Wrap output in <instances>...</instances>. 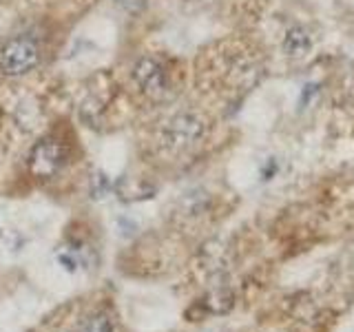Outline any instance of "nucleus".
<instances>
[{"mask_svg": "<svg viewBox=\"0 0 354 332\" xmlns=\"http://www.w3.org/2000/svg\"><path fill=\"white\" fill-rule=\"evenodd\" d=\"M206 120L199 113H195V111H180V113L171 116L164 122L160 138L166 149L177 153L197 144L206 136Z\"/></svg>", "mask_w": 354, "mask_h": 332, "instance_id": "f257e3e1", "label": "nucleus"}, {"mask_svg": "<svg viewBox=\"0 0 354 332\" xmlns=\"http://www.w3.org/2000/svg\"><path fill=\"white\" fill-rule=\"evenodd\" d=\"M40 62V47L38 42L29 36H16L11 38L3 51H0V69L5 75H25L31 69H36Z\"/></svg>", "mask_w": 354, "mask_h": 332, "instance_id": "f03ea898", "label": "nucleus"}, {"mask_svg": "<svg viewBox=\"0 0 354 332\" xmlns=\"http://www.w3.org/2000/svg\"><path fill=\"white\" fill-rule=\"evenodd\" d=\"M131 73L144 95H149L151 100L169 98L171 93L169 71H166V64L160 58H155V55H142V58L133 64Z\"/></svg>", "mask_w": 354, "mask_h": 332, "instance_id": "7ed1b4c3", "label": "nucleus"}, {"mask_svg": "<svg viewBox=\"0 0 354 332\" xmlns=\"http://www.w3.org/2000/svg\"><path fill=\"white\" fill-rule=\"evenodd\" d=\"M64 160H66V151L62 144L53 138H44L31 149L29 171L36 177H51L53 173H58L62 169Z\"/></svg>", "mask_w": 354, "mask_h": 332, "instance_id": "20e7f679", "label": "nucleus"}, {"mask_svg": "<svg viewBox=\"0 0 354 332\" xmlns=\"http://www.w3.org/2000/svg\"><path fill=\"white\" fill-rule=\"evenodd\" d=\"M281 47L286 55H290V58H304L313 49V36L304 27H290L286 31Z\"/></svg>", "mask_w": 354, "mask_h": 332, "instance_id": "39448f33", "label": "nucleus"}, {"mask_svg": "<svg viewBox=\"0 0 354 332\" xmlns=\"http://www.w3.org/2000/svg\"><path fill=\"white\" fill-rule=\"evenodd\" d=\"M73 332H113V328H111V321L104 315H93L86 317L82 324H77Z\"/></svg>", "mask_w": 354, "mask_h": 332, "instance_id": "423d86ee", "label": "nucleus"}]
</instances>
